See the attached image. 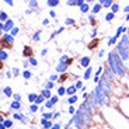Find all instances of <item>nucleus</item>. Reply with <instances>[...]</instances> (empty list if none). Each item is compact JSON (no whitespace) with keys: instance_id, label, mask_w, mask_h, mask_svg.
Instances as JSON below:
<instances>
[{"instance_id":"nucleus-3","label":"nucleus","mask_w":129,"mask_h":129,"mask_svg":"<svg viewBox=\"0 0 129 129\" xmlns=\"http://www.w3.org/2000/svg\"><path fill=\"white\" fill-rule=\"evenodd\" d=\"M97 44H98V41H94L90 44V48H93V46H97Z\"/></svg>"},{"instance_id":"nucleus-2","label":"nucleus","mask_w":129,"mask_h":129,"mask_svg":"<svg viewBox=\"0 0 129 129\" xmlns=\"http://www.w3.org/2000/svg\"><path fill=\"white\" fill-rule=\"evenodd\" d=\"M27 53H28V55H31V53H32V51H31L29 48H25V49H24V55H27Z\"/></svg>"},{"instance_id":"nucleus-1","label":"nucleus","mask_w":129,"mask_h":129,"mask_svg":"<svg viewBox=\"0 0 129 129\" xmlns=\"http://www.w3.org/2000/svg\"><path fill=\"white\" fill-rule=\"evenodd\" d=\"M119 108L123 115L129 116V98H122L119 103Z\"/></svg>"}]
</instances>
